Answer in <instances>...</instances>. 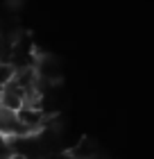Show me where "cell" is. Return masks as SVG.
Wrapping results in <instances>:
<instances>
[{"instance_id": "obj_3", "label": "cell", "mask_w": 154, "mask_h": 159, "mask_svg": "<svg viewBox=\"0 0 154 159\" xmlns=\"http://www.w3.org/2000/svg\"><path fill=\"white\" fill-rule=\"evenodd\" d=\"M23 105H25V91L20 89V86L9 82V84H5L2 89H0V107L11 109V111H18Z\"/></svg>"}, {"instance_id": "obj_4", "label": "cell", "mask_w": 154, "mask_h": 159, "mask_svg": "<svg viewBox=\"0 0 154 159\" xmlns=\"http://www.w3.org/2000/svg\"><path fill=\"white\" fill-rule=\"evenodd\" d=\"M68 155L73 159H95L100 152H98V146H95V141L89 139V136H84V139H79L75 146L68 150Z\"/></svg>"}, {"instance_id": "obj_1", "label": "cell", "mask_w": 154, "mask_h": 159, "mask_svg": "<svg viewBox=\"0 0 154 159\" xmlns=\"http://www.w3.org/2000/svg\"><path fill=\"white\" fill-rule=\"evenodd\" d=\"M16 114H18V120L25 127L27 134H39L43 129V125H46V118H48L41 111V107H30V105H23Z\"/></svg>"}, {"instance_id": "obj_5", "label": "cell", "mask_w": 154, "mask_h": 159, "mask_svg": "<svg viewBox=\"0 0 154 159\" xmlns=\"http://www.w3.org/2000/svg\"><path fill=\"white\" fill-rule=\"evenodd\" d=\"M14 73H16V68L11 66V61H2L0 59V89L14 80Z\"/></svg>"}, {"instance_id": "obj_6", "label": "cell", "mask_w": 154, "mask_h": 159, "mask_svg": "<svg viewBox=\"0 0 154 159\" xmlns=\"http://www.w3.org/2000/svg\"><path fill=\"white\" fill-rule=\"evenodd\" d=\"M43 159H73L68 152H50V155H46Z\"/></svg>"}, {"instance_id": "obj_2", "label": "cell", "mask_w": 154, "mask_h": 159, "mask_svg": "<svg viewBox=\"0 0 154 159\" xmlns=\"http://www.w3.org/2000/svg\"><path fill=\"white\" fill-rule=\"evenodd\" d=\"M23 134H27V132H25V127L20 125L18 114L11 111V109L0 107V136L14 139V136H23Z\"/></svg>"}]
</instances>
